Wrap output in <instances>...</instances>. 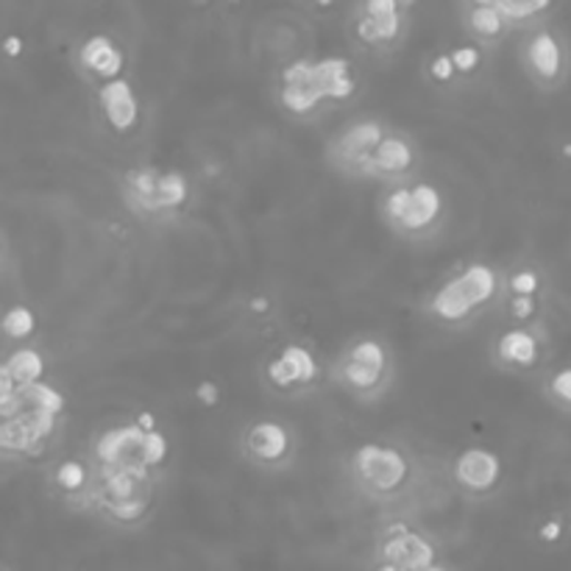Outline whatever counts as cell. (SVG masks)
I'll return each instance as SVG.
<instances>
[{"mask_svg":"<svg viewBox=\"0 0 571 571\" xmlns=\"http://www.w3.org/2000/svg\"><path fill=\"white\" fill-rule=\"evenodd\" d=\"M68 399L51 382H34L0 399V449L9 458H40L62 430Z\"/></svg>","mask_w":571,"mask_h":571,"instance_id":"cell-1","label":"cell"},{"mask_svg":"<svg viewBox=\"0 0 571 571\" xmlns=\"http://www.w3.org/2000/svg\"><path fill=\"white\" fill-rule=\"evenodd\" d=\"M157 491L159 471L142 469V465L92 463L87 510L118 530H137L151 515Z\"/></svg>","mask_w":571,"mask_h":571,"instance_id":"cell-2","label":"cell"},{"mask_svg":"<svg viewBox=\"0 0 571 571\" xmlns=\"http://www.w3.org/2000/svg\"><path fill=\"white\" fill-rule=\"evenodd\" d=\"M357 76L349 59H295L279 76V103L290 118H312L323 103L351 101Z\"/></svg>","mask_w":571,"mask_h":571,"instance_id":"cell-3","label":"cell"},{"mask_svg":"<svg viewBox=\"0 0 571 571\" xmlns=\"http://www.w3.org/2000/svg\"><path fill=\"white\" fill-rule=\"evenodd\" d=\"M504 290L502 273L488 262H471L438 284L427 299L424 310L435 323L460 329L477 321L491 304H497Z\"/></svg>","mask_w":571,"mask_h":571,"instance_id":"cell-4","label":"cell"},{"mask_svg":"<svg viewBox=\"0 0 571 571\" xmlns=\"http://www.w3.org/2000/svg\"><path fill=\"white\" fill-rule=\"evenodd\" d=\"M193 187L184 170L134 164L120 179V199L140 221H173L190 204Z\"/></svg>","mask_w":571,"mask_h":571,"instance_id":"cell-5","label":"cell"},{"mask_svg":"<svg viewBox=\"0 0 571 571\" xmlns=\"http://www.w3.org/2000/svg\"><path fill=\"white\" fill-rule=\"evenodd\" d=\"M397 360L391 345L377 334L349 340L332 362V379L357 402H379L393 385Z\"/></svg>","mask_w":571,"mask_h":571,"instance_id":"cell-6","label":"cell"},{"mask_svg":"<svg viewBox=\"0 0 571 571\" xmlns=\"http://www.w3.org/2000/svg\"><path fill=\"white\" fill-rule=\"evenodd\" d=\"M382 223L397 238L421 243L430 240L447 221V201L443 193L430 181H399L385 193L379 204Z\"/></svg>","mask_w":571,"mask_h":571,"instance_id":"cell-7","label":"cell"},{"mask_svg":"<svg viewBox=\"0 0 571 571\" xmlns=\"http://www.w3.org/2000/svg\"><path fill=\"white\" fill-rule=\"evenodd\" d=\"M349 471L357 491L382 502V499L399 497L408 488L413 463H410L408 452L397 443L368 441L351 452Z\"/></svg>","mask_w":571,"mask_h":571,"instance_id":"cell-8","label":"cell"},{"mask_svg":"<svg viewBox=\"0 0 571 571\" xmlns=\"http://www.w3.org/2000/svg\"><path fill=\"white\" fill-rule=\"evenodd\" d=\"M170 458V441L162 430H146L137 421L114 424L96 438L90 449L92 463L142 465V469L162 471Z\"/></svg>","mask_w":571,"mask_h":571,"instance_id":"cell-9","label":"cell"},{"mask_svg":"<svg viewBox=\"0 0 571 571\" xmlns=\"http://www.w3.org/2000/svg\"><path fill=\"white\" fill-rule=\"evenodd\" d=\"M385 134L388 126L377 118H360L354 123L343 126L327 142L329 168L338 170L340 176H349V179H368L373 151H377Z\"/></svg>","mask_w":571,"mask_h":571,"instance_id":"cell-10","label":"cell"},{"mask_svg":"<svg viewBox=\"0 0 571 571\" xmlns=\"http://www.w3.org/2000/svg\"><path fill=\"white\" fill-rule=\"evenodd\" d=\"M569 48L549 29H535L521 46V68L538 90H560L569 76Z\"/></svg>","mask_w":571,"mask_h":571,"instance_id":"cell-11","label":"cell"},{"mask_svg":"<svg viewBox=\"0 0 571 571\" xmlns=\"http://www.w3.org/2000/svg\"><path fill=\"white\" fill-rule=\"evenodd\" d=\"M318 377L321 365L304 343L282 345L266 365V382L277 397H301L315 388Z\"/></svg>","mask_w":571,"mask_h":571,"instance_id":"cell-12","label":"cell"},{"mask_svg":"<svg viewBox=\"0 0 571 571\" xmlns=\"http://www.w3.org/2000/svg\"><path fill=\"white\" fill-rule=\"evenodd\" d=\"M240 447H243L246 460L257 469H288L295 458V432L277 419H260L246 427Z\"/></svg>","mask_w":571,"mask_h":571,"instance_id":"cell-13","label":"cell"},{"mask_svg":"<svg viewBox=\"0 0 571 571\" xmlns=\"http://www.w3.org/2000/svg\"><path fill=\"white\" fill-rule=\"evenodd\" d=\"M408 26V12L399 0H360L354 37L368 51H388L399 46Z\"/></svg>","mask_w":571,"mask_h":571,"instance_id":"cell-14","label":"cell"},{"mask_svg":"<svg viewBox=\"0 0 571 571\" xmlns=\"http://www.w3.org/2000/svg\"><path fill=\"white\" fill-rule=\"evenodd\" d=\"M377 563L397 565L402 571H421L438 563V547L430 535L410 524H391L377 541Z\"/></svg>","mask_w":571,"mask_h":571,"instance_id":"cell-15","label":"cell"},{"mask_svg":"<svg viewBox=\"0 0 571 571\" xmlns=\"http://www.w3.org/2000/svg\"><path fill=\"white\" fill-rule=\"evenodd\" d=\"M504 477L502 458L485 447H469L452 460V482L465 497L485 499L499 491Z\"/></svg>","mask_w":571,"mask_h":571,"instance_id":"cell-16","label":"cell"},{"mask_svg":"<svg viewBox=\"0 0 571 571\" xmlns=\"http://www.w3.org/2000/svg\"><path fill=\"white\" fill-rule=\"evenodd\" d=\"M419 162L421 153L413 137L399 129H388V134L382 137V142L373 151L368 179L399 184V181H408L419 170Z\"/></svg>","mask_w":571,"mask_h":571,"instance_id":"cell-17","label":"cell"},{"mask_svg":"<svg viewBox=\"0 0 571 571\" xmlns=\"http://www.w3.org/2000/svg\"><path fill=\"white\" fill-rule=\"evenodd\" d=\"M491 357L508 373H530L541 365L543 338L535 327H510L493 340Z\"/></svg>","mask_w":571,"mask_h":571,"instance_id":"cell-18","label":"cell"},{"mask_svg":"<svg viewBox=\"0 0 571 571\" xmlns=\"http://www.w3.org/2000/svg\"><path fill=\"white\" fill-rule=\"evenodd\" d=\"M76 68H79L81 79L90 81L92 87H101L123 76L126 51L112 37L92 34L76 51Z\"/></svg>","mask_w":571,"mask_h":571,"instance_id":"cell-19","label":"cell"},{"mask_svg":"<svg viewBox=\"0 0 571 571\" xmlns=\"http://www.w3.org/2000/svg\"><path fill=\"white\" fill-rule=\"evenodd\" d=\"M96 101L114 134H131L140 126V98H137L131 81H126L123 76L96 87Z\"/></svg>","mask_w":571,"mask_h":571,"instance_id":"cell-20","label":"cell"},{"mask_svg":"<svg viewBox=\"0 0 571 571\" xmlns=\"http://www.w3.org/2000/svg\"><path fill=\"white\" fill-rule=\"evenodd\" d=\"M42 377H46V357H42V351L34 349V345H20L0 368V399L12 397L20 388L42 382Z\"/></svg>","mask_w":571,"mask_h":571,"instance_id":"cell-21","label":"cell"},{"mask_svg":"<svg viewBox=\"0 0 571 571\" xmlns=\"http://www.w3.org/2000/svg\"><path fill=\"white\" fill-rule=\"evenodd\" d=\"M463 29L477 46H499L513 26L493 3H471V0H465Z\"/></svg>","mask_w":571,"mask_h":571,"instance_id":"cell-22","label":"cell"},{"mask_svg":"<svg viewBox=\"0 0 571 571\" xmlns=\"http://www.w3.org/2000/svg\"><path fill=\"white\" fill-rule=\"evenodd\" d=\"M51 485L70 508H87L92 485L90 458H68L57 463V469L51 471Z\"/></svg>","mask_w":571,"mask_h":571,"instance_id":"cell-23","label":"cell"},{"mask_svg":"<svg viewBox=\"0 0 571 571\" xmlns=\"http://www.w3.org/2000/svg\"><path fill=\"white\" fill-rule=\"evenodd\" d=\"M493 7L510 20V26H530L552 9V0H493Z\"/></svg>","mask_w":571,"mask_h":571,"instance_id":"cell-24","label":"cell"},{"mask_svg":"<svg viewBox=\"0 0 571 571\" xmlns=\"http://www.w3.org/2000/svg\"><path fill=\"white\" fill-rule=\"evenodd\" d=\"M37 332V315L31 307H12V310L3 315V334H7V340H29L31 334Z\"/></svg>","mask_w":571,"mask_h":571,"instance_id":"cell-25","label":"cell"},{"mask_svg":"<svg viewBox=\"0 0 571 571\" xmlns=\"http://www.w3.org/2000/svg\"><path fill=\"white\" fill-rule=\"evenodd\" d=\"M543 391H547L549 402H552L554 408L571 413V365H563L558 368V371L549 373Z\"/></svg>","mask_w":571,"mask_h":571,"instance_id":"cell-26","label":"cell"},{"mask_svg":"<svg viewBox=\"0 0 571 571\" xmlns=\"http://www.w3.org/2000/svg\"><path fill=\"white\" fill-rule=\"evenodd\" d=\"M504 288L510 295H538L543 288V279L532 266H521L504 279Z\"/></svg>","mask_w":571,"mask_h":571,"instance_id":"cell-27","label":"cell"},{"mask_svg":"<svg viewBox=\"0 0 571 571\" xmlns=\"http://www.w3.org/2000/svg\"><path fill=\"white\" fill-rule=\"evenodd\" d=\"M541 312L538 295H510L508 299V318L515 327H532Z\"/></svg>","mask_w":571,"mask_h":571,"instance_id":"cell-28","label":"cell"},{"mask_svg":"<svg viewBox=\"0 0 571 571\" xmlns=\"http://www.w3.org/2000/svg\"><path fill=\"white\" fill-rule=\"evenodd\" d=\"M452 62L458 68V76H474L477 70L482 68V46L477 42H463V46H454L452 51Z\"/></svg>","mask_w":571,"mask_h":571,"instance_id":"cell-29","label":"cell"},{"mask_svg":"<svg viewBox=\"0 0 571 571\" xmlns=\"http://www.w3.org/2000/svg\"><path fill=\"white\" fill-rule=\"evenodd\" d=\"M427 76H430L435 84H449V81L458 76V68H454L452 62V53H438V57H432L430 68H427Z\"/></svg>","mask_w":571,"mask_h":571,"instance_id":"cell-30","label":"cell"},{"mask_svg":"<svg viewBox=\"0 0 571 571\" xmlns=\"http://www.w3.org/2000/svg\"><path fill=\"white\" fill-rule=\"evenodd\" d=\"M221 399H223V391L216 379H201L199 385H196V402H199L201 408H218Z\"/></svg>","mask_w":571,"mask_h":571,"instance_id":"cell-31","label":"cell"},{"mask_svg":"<svg viewBox=\"0 0 571 571\" xmlns=\"http://www.w3.org/2000/svg\"><path fill=\"white\" fill-rule=\"evenodd\" d=\"M538 538L543 543H558L563 538V521L560 519H547L541 527H538Z\"/></svg>","mask_w":571,"mask_h":571,"instance_id":"cell-32","label":"cell"},{"mask_svg":"<svg viewBox=\"0 0 571 571\" xmlns=\"http://www.w3.org/2000/svg\"><path fill=\"white\" fill-rule=\"evenodd\" d=\"M249 312L251 315H268V312H271V299H268V295H251Z\"/></svg>","mask_w":571,"mask_h":571,"instance_id":"cell-33","label":"cell"},{"mask_svg":"<svg viewBox=\"0 0 571 571\" xmlns=\"http://www.w3.org/2000/svg\"><path fill=\"white\" fill-rule=\"evenodd\" d=\"M3 51H7V59L23 57V40H20L18 34L7 37V46H3Z\"/></svg>","mask_w":571,"mask_h":571,"instance_id":"cell-34","label":"cell"},{"mask_svg":"<svg viewBox=\"0 0 571 571\" xmlns=\"http://www.w3.org/2000/svg\"><path fill=\"white\" fill-rule=\"evenodd\" d=\"M134 421H137V424H140V427H146V430H157V415H153V413H148V410H142V413H137L134 415Z\"/></svg>","mask_w":571,"mask_h":571,"instance_id":"cell-35","label":"cell"},{"mask_svg":"<svg viewBox=\"0 0 571 571\" xmlns=\"http://www.w3.org/2000/svg\"><path fill=\"white\" fill-rule=\"evenodd\" d=\"M373 571H402V569H397V565H388V563H377L373 565ZM421 571H452V569H449V565L435 563V565H430V569H421Z\"/></svg>","mask_w":571,"mask_h":571,"instance_id":"cell-36","label":"cell"},{"mask_svg":"<svg viewBox=\"0 0 571 571\" xmlns=\"http://www.w3.org/2000/svg\"><path fill=\"white\" fill-rule=\"evenodd\" d=\"M312 3H315L318 9H332L334 3H338V0H312Z\"/></svg>","mask_w":571,"mask_h":571,"instance_id":"cell-37","label":"cell"},{"mask_svg":"<svg viewBox=\"0 0 571 571\" xmlns=\"http://www.w3.org/2000/svg\"><path fill=\"white\" fill-rule=\"evenodd\" d=\"M399 3H402V7H404V12H410V9H413L415 3H419V0H399Z\"/></svg>","mask_w":571,"mask_h":571,"instance_id":"cell-38","label":"cell"},{"mask_svg":"<svg viewBox=\"0 0 571 571\" xmlns=\"http://www.w3.org/2000/svg\"><path fill=\"white\" fill-rule=\"evenodd\" d=\"M190 3H193V7H207L210 0H190Z\"/></svg>","mask_w":571,"mask_h":571,"instance_id":"cell-39","label":"cell"},{"mask_svg":"<svg viewBox=\"0 0 571 571\" xmlns=\"http://www.w3.org/2000/svg\"><path fill=\"white\" fill-rule=\"evenodd\" d=\"M3 571H9V565H3Z\"/></svg>","mask_w":571,"mask_h":571,"instance_id":"cell-40","label":"cell"},{"mask_svg":"<svg viewBox=\"0 0 571 571\" xmlns=\"http://www.w3.org/2000/svg\"><path fill=\"white\" fill-rule=\"evenodd\" d=\"M569 304H571V293H569Z\"/></svg>","mask_w":571,"mask_h":571,"instance_id":"cell-41","label":"cell"}]
</instances>
